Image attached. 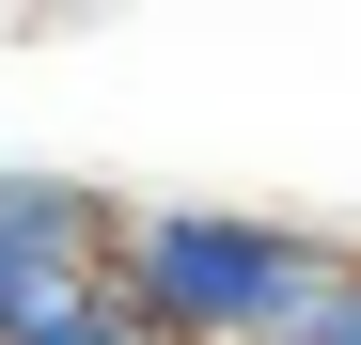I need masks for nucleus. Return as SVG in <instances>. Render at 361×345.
<instances>
[{"mask_svg":"<svg viewBox=\"0 0 361 345\" xmlns=\"http://www.w3.org/2000/svg\"><path fill=\"white\" fill-rule=\"evenodd\" d=\"M32 345H142V314H126V299H79L63 330H32Z\"/></svg>","mask_w":361,"mask_h":345,"instance_id":"20e7f679","label":"nucleus"},{"mask_svg":"<svg viewBox=\"0 0 361 345\" xmlns=\"http://www.w3.org/2000/svg\"><path fill=\"white\" fill-rule=\"evenodd\" d=\"M283 345H361V251H330V267H314V299L283 314Z\"/></svg>","mask_w":361,"mask_h":345,"instance_id":"7ed1b4c3","label":"nucleus"},{"mask_svg":"<svg viewBox=\"0 0 361 345\" xmlns=\"http://www.w3.org/2000/svg\"><path fill=\"white\" fill-rule=\"evenodd\" d=\"M110 251H126V204L110 189H79V172H0V345H32L79 299H110Z\"/></svg>","mask_w":361,"mask_h":345,"instance_id":"f03ea898","label":"nucleus"},{"mask_svg":"<svg viewBox=\"0 0 361 345\" xmlns=\"http://www.w3.org/2000/svg\"><path fill=\"white\" fill-rule=\"evenodd\" d=\"M345 236H298L252 204H126L110 299L142 314V345H283V314L314 299V267Z\"/></svg>","mask_w":361,"mask_h":345,"instance_id":"f257e3e1","label":"nucleus"}]
</instances>
